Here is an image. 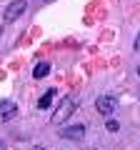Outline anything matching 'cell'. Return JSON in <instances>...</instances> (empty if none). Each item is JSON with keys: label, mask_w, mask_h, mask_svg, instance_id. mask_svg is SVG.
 Masks as SVG:
<instances>
[{"label": "cell", "mask_w": 140, "mask_h": 150, "mask_svg": "<svg viewBox=\"0 0 140 150\" xmlns=\"http://www.w3.org/2000/svg\"><path fill=\"white\" fill-rule=\"evenodd\" d=\"M48 73H50V63H38V65H35V70H33V75H35L38 80H40V78H45Z\"/></svg>", "instance_id": "7"}, {"label": "cell", "mask_w": 140, "mask_h": 150, "mask_svg": "<svg viewBox=\"0 0 140 150\" xmlns=\"http://www.w3.org/2000/svg\"><path fill=\"white\" fill-rule=\"evenodd\" d=\"M55 93H58V90H53V88H50V90H45V95L38 100V108H40V110H48V108H50V103H53Z\"/></svg>", "instance_id": "6"}, {"label": "cell", "mask_w": 140, "mask_h": 150, "mask_svg": "<svg viewBox=\"0 0 140 150\" xmlns=\"http://www.w3.org/2000/svg\"><path fill=\"white\" fill-rule=\"evenodd\" d=\"M18 115V105L13 100H3L0 103V123H10Z\"/></svg>", "instance_id": "4"}, {"label": "cell", "mask_w": 140, "mask_h": 150, "mask_svg": "<svg viewBox=\"0 0 140 150\" xmlns=\"http://www.w3.org/2000/svg\"><path fill=\"white\" fill-rule=\"evenodd\" d=\"M108 130H110V133H118V130H120V125L115 123V120H108Z\"/></svg>", "instance_id": "8"}, {"label": "cell", "mask_w": 140, "mask_h": 150, "mask_svg": "<svg viewBox=\"0 0 140 150\" xmlns=\"http://www.w3.org/2000/svg\"><path fill=\"white\" fill-rule=\"evenodd\" d=\"M115 108H118V100H115L113 95H100L95 100V110L100 112V115H105V118H110L115 112Z\"/></svg>", "instance_id": "3"}, {"label": "cell", "mask_w": 140, "mask_h": 150, "mask_svg": "<svg viewBox=\"0 0 140 150\" xmlns=\"http://www.w3.org/2000/svg\"><path fill=\"white\" fill-rule=\"evenodd\" d=\"M138 75H140V65H138Z\"/></svg>", "instance_id": "11"}, {"label": "cell", "mask_w": 140, "mask_h": 150, "mask_svg": "<svg viewBox=\"0 0 140 150\" xmlns=\"http://www.w3.org/2000/svg\"><path fill=\"white\" fill-rule=\"evenodd\" d=\"M75 108H78V98H75V95H65L63 100H60V105L55 108V112H53V118H50V120H53L55 125L65 123V120L75 112Z\"/></svg>", "instance_id": "1"}, {"label": "cell", "mask_w": 140, "mask_h": 150, "mask_svg": "<svg viewBox=\"0 0 140 150\" xmlns=\"http://www.w3.org/2000/svg\"><path fill=\"white\" fill-rule=\"evenodd\" d=\"M33 150H43V148H33Z\"/></svg>", "instance_id": "10"}, {"label": "cell", "mask_w": 140, "mask_h": 150, "mask_svg": "<svg viewBox=\"0 0 140 150\" xmlns=\"http://www.w3.org/2000/svg\"><path fill=\"white\" fill-rule=\"evenodd\" d=\"M60 138L63 140H83L85 138V125H70V128H65L63 133H60Z\"/></svg>", "instance_id": "5"}, {"label": "cell", "mask_w": 140, "mask_h": 150, "mask_svg": "<svg viewBox=\"0 0 140 150\" xmlns=\"http://www.w3.org/2000/svg\"><path fill=\"white\" fill-rule=\"evenodd\" d=\"M135 48H140V35H138V38H135Z\"/></svg>", "instance_id": "9"}, {"label": "cell", "mask_w": 140, "mask_h": 150, "mask_svg": "<svg viewBox=\"0 0 140 150\" xmlns=\"http://www.w3.org/2000/svg\"><path fill=\"white\" fill-rule=\"evenodd\" d=\"M25 10H28V0H13V3H8L5 13H3V20L5 23H15Z\"/></svg>", "instance_id": "2"}]
</instances>
